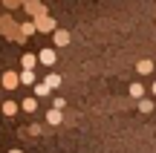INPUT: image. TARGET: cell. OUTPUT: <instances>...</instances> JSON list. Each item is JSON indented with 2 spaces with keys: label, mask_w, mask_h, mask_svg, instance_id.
<instances>
[{
  "label": "cell",
  "mask_w": 156,
  "mask_h": 153,
  "mask_svg": "<svg viewBox=\"0 0 156 153\" xmlns=\"http://www.w3.org/2000/svg\"><path fill=\"white\" fill-rule=\"evenodd\" d=\"M35 32V23H23V35H32Z\"/></svg>",
  "instance_id": "9a60e30c"
},
{
  "label": "cell",
  "mask_w": 156,
  "mask_h": 153,
  "mask_svg": "<svg viewBox=\"0 0 156 153\" xmlns=\"http://www.w3.org/2000/svg\"><path fill=\"white\" fill-rule=\"evenodd\" d=\"M139 107H142V113H151V110H153V104H151V101H145V98H142V104H139Z\"/></svg>",
  "instance_id": "5bb4252c"
},
{
  "label": "cell",
  "mask_w": 156,
  "mask_h": 153,
  "mask_svg": "<svg viewBox=\"0 0 156 153\" xmlns=\"http://www.w3.org/2000/svg\"><path fill=\"white\" fill-rule=\"evenodd\" d=\"M151 69H153V64H151V61H139V64H136V72H142V75H147Z\"/></svg>",
  "instance_id": "9c48e42d"
},
{
  "label": "cell",
  "mask_w": 156,
  "mask_h": 153,
  "mask_svg": "<svg viewBox=\"0 0 156 153\" xmlns=\"http://www.w3.org/2000/svg\"><path fill=\"white\" fill-rule=\"evenodd\" d=\"M20 84H35V72L32 69H23L20 72Z\"/></svg>",
  "instance_id": "30bf717a"
},
{
  "label": "cell",
  "mask_w": 156,
  "mask_h": 153,
  "mask_svg": "<svg viewBox=\"0 0 156 153\" xmlns=\"http://www.w3.org/2000/svg\"><path fill=\"white\" fill-rule=\"evenodd\" d=\"M44 84L49 87V90H55V87H61V75H58V72H46Z\"/></svg>",
  "instance_id": "6da1fadb"
},
{
  "label": "cell",
  "mask_w": 156,
  "mask_h": 153,
  "mask_svg": "<svg viewBox=\"0 0 156 153\" xmlns=\"http://www.w3.org/2000/svg\"><path fill=\"white\" fill-rule=\"evenodd\" d=\"M15 110H17L15 101H6V104H3V113H6V116H15Z\"/></svg>",
  "instance_id": "4fadbf2b"
},
{
  "label": "cell",
  "mask_w": 156,
  "mask_h": 153,
  "mask_svg": "<svg viewBox=\"0 0 156 153\" xmlns=\"http://www.w3.org/2000/svg\"><path fill=\"white\" fill-rule=\"evenodd\" d=\"M38 29H41V32H52V29H55V20H52V17H44Z\"/></svg>",
  "instance_id": "ba28073f"
},
{
  "label": "cell",
  "mask_w": 156,
  "mask_h": 153,
  "mask_svg": "<svg viewBox=\"0 0 156 153\" xmlns=\"http://www.w3.org/2000/svg\"><path fill=\"white\" fill-rule=\"evenodd\" d=\"M20 64H23V69H32L35 64H38V55H23V58H20Z\"/></svg>",
  "instance_id": "52a82bcc"
},
{
  "label": "cell",
  "mask_w": 156,
  "mask_h": 153,
  "mask_svg": "<svg viewBox=\"0 0 156 153\" xmlns=\"http://www.w3.org/2000/svg\"><path fill=\"white\" fill-rule=\"evenodd\" d=\"M38 61L46 64V67H52V64H55V52H52V49H44V52L38 55Z\"/></svg>",
  "instance_id": "3957f363"
},
{
  "label": "cell",
  "mask_w": 156,
  "mask_h": 153,
  "mask_svg": "<svg viewBox=\"0 0 156 153\" xmlns=\"http://www.w3.org/2000/svg\"><path fill=\"white\" fill-rule=\"evenodd\" d=\"M35 107H38V101H35V98H23V104H20L23 113H35Z\"/></svg>",
  "instance_id": "8992f818"
},
{
  "label": "cell",
  "mask_w": 156,
  "mask_h": 153,
  "mask_svg": "<svg viewBox=\"0 0 156 153\" xmlns=\"http://www.w3.org/2000/svg\"><path fill=\"white\" fill-rule=\"evenodd\" d=\"M130 96H133V98H139V101H142V96H145V87H142L139 81H133V84H130Z\"/></svg>",
  "instance_id": "277c9868"
},
{
  "label": "cell",
  "mask_w": 156,
  "mask_h": 153,
  "mask_svg": "<svg viewBox=\"0 0 156 153\" xmlns=\"http://www.w3.org/2000/svg\"><path fill=\"white\" fill-rule=\"evenodd\" d=\"M153 96H156V84H153Z\"/></svg>",
  "instance_id": "e0dca14e"
},
{
  "label": "cell",
  "mask_w": 156,
  "mask_h": 153,
  "mask_svg": "<svg viewBox=\"0 0 156 153\" xmlns=\"http://www.w3.org/2000/svg\"><path fill=\"white\" fill-rule=\"evenodd\" d=\"M9 153H20V150H9Z\"/></svg>",
  "instance_id": "2e32d148"
},
{
  "label": "cell",
  "mask_w": 156,
  "mask_h": 153,
  "mask_svg": "<svg viewBox=\"0 0 156 153\" xmlns=\"http://www.w3.org/2000/svg\"><path fill=\"white\" fill-rule=\"evenodd\" d=\"M61 110H49V113H46V121H49V124H61Z\"/></svg>",
  "instance_id": "5b68a950"
},
{
  "label": "cell",
  "mask_w": 156,
  "mask_h": 153,
  "mask_svg": "<svg viewBox=\"0 0 156 153\" xmlns=\"http://www.w3.org/2000/svg\"><path fill=\"white\" fill-rule=\"evenodd\" d=\"M35 96H49V87L41 81V84H35Z\"/></svg>",
  "instance_id": "7c38bea8"
},
{
  "label": "cell",
  "mask_w": 156,
  "mask_h": 153,
  "mask_svg": "<svg viewBox=\"0 0 156 153\" xmlns=\"http://www.w3.org/2000/svg\"><path fill=\"white\" fill-rule=\"evenodd\" d=\"M55 43H58V46L69 43V32H58V35H55Z\"/></svg>",
  "instance_id": "8fae6325"
},
{
  "label": "cell",
  "mask_w": 156,
  "mask_h": 153,
  "mask_svg": "<svg viewBox=\"0 0 156 153\" xmlns=\"http://www.w3.org/2000/svg\"><path fill=\"white\" fill-rule=\"evenodd\" d=\"M153 107H156V104H153Z\"/></svg>",
  "instance_id": "ac0fdd59"
},
{
  "label": "cell",
  "mask_w": 156,
  "mask_h": 153,
  "mask_svg": "<svg viewBox=\"0 0 156 153\" xmlns=\"http://www.w3.org/2000/svg\"><path fill=\"white\" fill-rule=\"evenodd\" d=\"M3 84L9 87V90H15V87L20 84V75H15V72H6V75H3Z\"/></svg>",
  "instance_id": "7a4b0ae2"
}]
</instances>
